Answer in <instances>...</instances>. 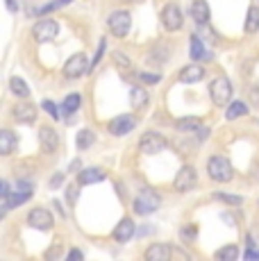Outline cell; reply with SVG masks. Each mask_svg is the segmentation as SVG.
<instances>
[{
	"label": "cell",
	"mask_w": 259,
	"mask_h": 261,
	"mask_svg": "<svg viewBox=\"0 0 259 261\" xmlns=\"http://www.w3.org/2000/svg\"><path fill=\"white\" fill-rule=\"evenodd\" d=\"M77 195H80V189H77V187H73V184H71V187H66V200H68L71 204H75Z\"/></svg>",
	"instance_id": "33"
},
{
	"label": "cell",
	"mask_w": 259,
	"mask_h": 261,
	"mask_svg": "<svg viewBox=\"0 0 259 261\" xmlns=\"http://www.w3.org/2000/svg\"><path fill=\"white\" fill-rule=\"evenodd\" d=\"M148 100H150V95H148L143 89L139 87H132V91H130V105H132V109H143L148 105Z\"/></svg>",
	"instance_id": "21"
},
{
	"label": "cell",
	"mask_w": 259,
	"mask_h": 261,
	"mask_svg": "<svg viewBox=\"0 0 259 261\" xmlns=\"http://www.w3.org/2000/svg\"><path fill=\"white\" fill-rule=\"evenodd\" d=\"M87 66H89L87 55L77 53V55H73L66 64H64V75H66L68 80H75V77H80V75L87 73Z\"/></svg>",
	"instance_id": "8"
},
{
	"label": "cell",
	"mask_w": 259,
	"mask_h": 261,
	"mask_svg": "<svg viewBox=\"0 0 259 261\" xmlns=\"http://www.w3.org/2000/svg\"><path fill=\"white\" fill-rule=\"evenodd\" d=\"M139 80H141L143 84H157L162 77H159L157 73H141V75H139Z\"/></svg>",
	"instance_id": "31"
},
{
	"label": "cell",
	"mask_w": 259,
	"mask_h": 261,
	"mask_svg": "<svg viewBox=\"0 0 259 261\" xmlns=\"http://www.w3.org/2000/svg\"><path fill=\"white\" fill-rule=\"evenodd\" d=\"M16 145H18L16 137H14L9 129H3V132H0V154H5V157H7V154H12Z\"/></svg>",
	"instance_id": "20"
},
{
	"label": "cell",
	"mask_w": 259,
	"mask_h": 261,
	"mask_svg": "<svg viewBox=\"0 0 259 261\" xmlns=\"http://www.w3.org/2000/svg\"><path fill=\"white\" fill-rule=\"evenodd\" d=\"M14 120L16 123H23V125H30V123H34L37 120V107L34 105H30V102H18L16 107H14Z\"/></svg>",
	"instance_id": "12"
},
{
	"label": "cell",
	"mask_w": 259,
	"mask_h": 261,
	"mask_svg": "<svg viewBox=\"0 0 259 261\" xmlns=\"http://www.w3.org/2000/svg\"><path fill=\"white\" fill-rule=\"evenodd\" d=\"M191 16L198 25H205L209 21V7L205 0H196V3L191 5Z\"/></svg>",
	"instance_id": "19"
},
{
	"label": "cell",
	"mask_w": 259,
	"mask_h": 261,
	"mask_svg": "<svg viewBox=\"0 0 259 261\" xmlns=\"http://www.w3.org/2000/svg\"><path fill=\"white\" fill-rule=\"evenodd\" d=\"M259 30V7L252 5L250 9H248V16H246V32L252 34Z\"/></svg>",
	"instance_id": "24"
},
{
	"label": "cell",
	"mask_w": 259,
	"mask_h": 261,
	"mask_svg": "<svg viewBox=\"0 0 259 261\" xmlns=\"http://www.w3.org/2000/svg\"><path fill=\"white\" fill-rule=\"evenodd\" d=\"M207 175L214 179V182H218V184L230 182V179L234 177V168H232L230 159L221 157V154H216V157H209V162H207Z\"/></svg>",
	"instance_id": "1"
},
{
	"label": "cell",
	"mask_w": 259,
	"mask_h": 261,
	"mask_svg": "<svg viewBox=\"0 0 259 261\" xmlns=\"http://www.w3.org/2000/svg\"><path fill=\"white\" fill-rule=\"evenodd\" d=\"M134 127H137V120H134V116H127V114L109 120V132H112L114 137H125V134L132 132Z\"/></svg>",
	"instance_id": "10"
},
{
	"label": "cell",
	"mask_w": 259,
	"mask_h": 261,
	"mask_svg": "<svg viewBox=\"0 0 259 261\" xmlns=\"http://www.w3.org/2000/svg\"><path fill=\"white\" fill-rule=\"evenodd\" d=\"M112 59H114V64H116L118 73H121L123 77H127V75H132V73H134L132 62H130V57H125L123 53H114V55H112Z\"/></svg>",
	"instance_id": "22"
},
{
	"label": "cell",
	"mask_w": 259,
	"mask_h": 261,
	"mask_svg": "<svg viewBox=\"0 0 259 261\" xmlns=\"http://www.w3.org/2000/svg\"><path fill=\"white\" fill-rule=\"evenodd\" d=\"M207 137H209V129H207V127H200V129H198V141H207Z\"/></svg>",
	"instance_id": "37"
},
{
	"label": "cell",
	"mask_w": 259,
	"mask_h": 261,
	"mask_svg": "<svg viewBox=\"0 0 259 261\" xmlns=\"http://www.w3.org/2000/svg\"><path fill=\"white\" fill-rule=\"evenodd\" d=\"M80 166H82V164H80V159H75V162H73V164H71V168H68V170H77Z\"/></svg>",
	"instance_id": "43"
},
{
	"label": "cell",
	"mask_w": 259,
	"mask_h": 261,
	"mask_svg": "<svg viewBox=\"0 0 259 261\" xmlns=\"http://www.w3.org/2000/svg\"><path fill=\"white\" fill-rule=\"evenodd\" d=\"M132 207H134V214L148 216V214H155L157 209L162 207V200H159V195L152 189H146V191H141V193L134 198Z\"/></svg>",
	"instance_id": "2"
},
{
	"label": "cell",
	"mask_w": 259,
	"mask_h": 261,
	"mask_svg": "<svg viewBox=\"0 0 259 261\" xmlns=\"http://www.w3.org/2000/svg\"><path fill=\"white\" fill-rule=\"evenodd\" d=\"M209 95H212L214 105H218V107H223V105L230 102L232 98V84L227 77H216L212 84H209Z\"/></svg>",
	"instance_id": "3"
},
{
	"label": "cell",
	"mask_w": 259,
	"mask_h": 261,
	"mask_svg": "<svg viewBox=\"0 0 259 261\" xmlns=\"http://www.w3.org/2000/svg\"><path fill=\"white\" fill-rule=\"evenodd\" d=\"M205 77V68L200 64H189L180 71V82L184 84H193V82H200Z\"/></svg>",
	"instance_id": "15"
},
{
	"label": "cell",
	"mask_w": 259,
	"mask_h": 261,
	"mask_svg": "<svg viewBox=\"0 0 259 261\" xmlns=\"http://www.w3.org/2000/svg\"><path fill=\"white\" fill-rule=\"evenodd\" d=\"M134 220L132 218H123L121 223L116 225V229H114V241H118V243H127L130 239L134 237Z\"/></svg>",
	"instance_id": "14"
},
{
	"label": "cell",
	"mask_w": 259,
	"mask_h": 261,
	"mask_svg": "<svg viewBox=\"0 0 259 261\" xmlns=\"http://www.w3.org/2000/svg\"><path fill=\"white\" fill-rule=\"evenodd\" d=\"M214 198H216V200H223V202H227V204H241V202H243L241 195H225V193H216Z\"/></svg>",
	"instance_id": "30"
},
{
	"label": "cell",
	"mask_w": 259,
	"mask_h": 261,
	"mask_svg": "<svg viewBox=\"0 0 259 261\" xmlns=\"http://www.w3.org/2000/svg\"><path fill=\"white\" fill-rule=\"evenodd\" d=\"M105 179V170L102 168H84L77 175V184H96Z\"/></svg>",
	"instance_id": "18"
},
{
	"label": "cell",
	"mask_w": 259,
	"mask_h": 261,
	"mask_svg": "<svg viewBox=\"0 0 259 261\" xmlns=\"http://www.w3.org/2000/svg\"><path fill=\"white\" fill-rule=\"evenodd\" d=\"M177 129H182V132H198V129L202 127V123H200V118H182V120H177Z\"/></svg>",
	"instance_id": "26"
},
{
	"label": "cell",
	"mask_w": 259,
	"mask_h": 261,
	"mask_svg": "<svg viewBox=\"0 0 259 261\" xmlns=\"http://www.w3.org/2000/svg\"><path fill=\"white\" fill-rule=\"evenodd\" d=\"M246 259H248V261L259 259V252H257V250H252V248H250V250H248V252H246Z\"/></svg>",
	"instance_id": "38"
},
{
	"label": "cell",
	"mask_w": 259,
	"mask_h": 261,
	"mask_svg": "<svg viewBox=\"0 0 259 261\" xmlns=\"http://www.w3.org/2000/svg\"><path fill=\"white\" fill-rule=\"evenodd\" d=\"M193 234H196V227H193V225H191V227H187V229H182V237H189V239H191Z\"/></svg>",
	"instance_id": "40"
},
{
	"label": "cell",
	"mask_w": 259,
	"mask_h": 261,
	"mask_svg": "<svg viewBox=\"0 0 259 261\" xmlns=\"http://www.w3.org/2000/svg\"><path fill=\"white\" fill-rule=\"evenodd\" d=\"M5 3H7V9H9V12H16V9H18V3H16V0H5Z\"/></svg>",
	"instance_id": "39"
},
{
	"label": "cell",
	"mask_w": 259,
	"mask_h": 261,
	"mask_svg": "<svg viewBox=\"0 0 259 261\" xmlns=\"http://www.w3.org/2000/svg\"><path fill=\"white\" fill-rule=\"evenodd\" d=\"M173 187H175V191H180V193H184V191H191L193 187H196V170H193L191 166H182V170L175 175Z\"/></svg>",
	"instance_id": "11"
},
{
	"label": "cell",
	"mask_w": 259,
	"mask_h": 261,
	"mask_svg": "<svg viewBox=\"0 0 259 261\" xmlns=\"http://www.w3.org/2000/svg\"><path fill=\"white\" fill-rule=\"evenodd\" d=\"M62 179H64L62 175H55V177L50 179V187H53V189H55V187H59V184H62Z\"/></svg>",
	"instance_id": "41"
},
{
	"label": "cell",
	"mask_w": 259,
	"mask_h": 261,
	"mask_svg": "<svg viewBox=\"0 0 259 261\" xmlns=\"http://www.w3.org/2000/svg\"><path fill=\"white\" fill-rule=\"evenodd\" d=\"M218 261H237L239 257V248L237 245H225V248H221L216 254H214Z\"/></svg>",
	"instance_id": "25"
},
{
	"label": "cell",
	"mask_w": 259,
	"mask_h": 261,
	"mask_svg": "<svg viewBox=\"0 0 259 261\" xmlns=\"http://www.w3.org/2000/svg\"><path fill=\"white\" fill-rule=\"evenodd\" d=\"M57 34H59V23L53 21V18H43V21H39L34 25V39H37L39 43L53 41Z\"/></svg>",
	"instance_id": "5"
},
{
	"label": "cell",
	"mask_w": 259,
	"mask_h": 261,
	"mask_svg": "<svg viewBox=\"0 0 259 261\" xmlns=\"http://www.w3.org/2000/svg\"><path fill=\"white\" fill-rule=\"evenodd\" d=\"M248 114V107L243 102H232L230 107H227V114H225V118L227 120H237V118H241V116H246Z\"/></svg>",
	"instance_id": "28"
},
{
	"label": "cell",
	"mask_w": 259,
	"mask_h": 261,
	"mask_svg": "<svg viewBox=\"0 0 259 261\" xmlns=\"http://www.w3.org/2000/svg\"><path fill=\"white\" fill-rule=\"evenodd\" d=\"M9 89H12V91L18 95V98H28V95H30L28 84L23 82L21 77H12V80H9Z\"/></svg>",
	"instance_id": "29"
},
{
	"label": "cell",
	"mask_w": 259,
	"mask_h": 261,
	"mask_svg": "<svg viewBox=\"0 0 259 261\" xmlns=\"http://www.w3.org/2000/svg\"><path fill=\"white\" fill-rule=\"evenodd\" d=\"M105 43H107V41H105V39H102V41H100V46H98L96 57H93V62H91V71L98 66V62H100V57H102V53H105Z\"/></svg>",
	"instance_id": "35"
},
{
	"label": "cell",
	"mask_w": 259,
	"mask_h": 261,
	"mask_svg": "<svg viewBox=\"0 0 259 261\" xmlns=\"http://www.w3.org/2000/svg\"><path fill=\"white\" fill-rule=\"evenodd\" d=\"M80 102H82V95H80V93L66 95V100H64V105H62V112L66 114V116H71L73 112H77V109H80Z\"/></svg>",
	"instance_id": "23"
},
{
	"label": "cell",
	"mask_w": 259,
	"mask_h": 261,
	"mask_svg": "<svg viewBox=\"0 0 259 261\" xmlns=\"http://www.w3.org/2000/svg\"><path fill=\"white\" fill-rule=\"evenodd\" d=\"M107 25H109V32H112L114 37L123 39V37H127L130 28H132V16H130L127 12H114L112 16H109Z\"/></svg>",
	"instance_id": "4"
},
{
	"label": "cell",
	"mask_w": 259,
	"mask_h": 261,
	"mask_svg": "<svg viewBox=\"0 0 259 261\" xmlns=\"http://www.w3.org/2000/svg\"><path fill=\"white\" fill-rule=\"evenodd\" d=\"M28 225L30 227H34V229L46 232V229L53 227V216H50V212H46V209L37 207V209H32V212L28 214Z\"/></svg>",
	"instance_id": "9"
},
{
	"label": "cell",
	"mask_w": 259,
	"mask_h": 261,
	"mask_svg": "<svg viewBox=\"0 0 259 261\" xmlns=\"http://www.w3.org/2000/svg\"><path fill=\"white\" fill-rule=\"evenodd\" d=\"M164 148H166V139L157 132H146L141 137V141H139V150H141L143 154H157V152H162Z\"/></svg>",
	"instance_id": "6"
},
{
	"label": "cell",
	"mask_w": 259,
	"mask_h": 261,
	"mask_svg": "<svg viewBox=\"0 0 259 261\" xmlns=\"http://www.w3.org/2000/svg\"><path fill=\"white\" fill-rule=\"evenodd\" d=\"M57 254H59V248H55V250H48V254H46V257L50 259V257H57Z\"/></svg>",
	"instance_id": "42"
},
{
	"label": "cell",
	"mask_w": 259,
	"mask_h": 261,
	"mask_svg": "<svg viewBox=\"0 0 259 261\" xmlns=\"http://www.w3.org/2000/svg\"><path fill=\"white\" fill-rule=\"evenodd\" d=\"M93 143H96V134H93L91 129H82V132L77 134V148H80V150L91 148Z\"/></svg>",
	"instance_id": "27"
},
{
	"label": "cell",
	"mask_w": 259,
	"mask_h": 261,
	"mask_svg": "<svg viewBox=\"0 0 259 261\" xmlns=\"http://www.w3.org/2000/svg\"><path fill=\"white\" fill-rule=\"evenodd\" d=\"M146 259L148 261H168L171 259V248L166 243H152L146 250Z\"/></svg>",
	"instance_id": "16"
},
{
	"label": "cell",
	"mask_w": 259,
	"mask_h": 261,
	"mask_svg": "<svg viewBox=\"0 0 259 261\" xmlns=\"http://www.w3.org/2000/svg\"><path fill=\"white\" fill-rule=\"evenodd\" d=\"M43 109H46L48 114H50V116L55 118V120H59V107L55 102H50V100H46V102H43Z\"/></svg>",
	"instance_id": "32"
},
{
	"label": "cell",
	"mask_w": 259,
	"mask_h": 261,
	"mask_svg": "<svg viewBox=\"0 0 259 261\" xmlns=\"http://www.w3.org/2000/svg\"><path fill=\"white\" fill-rule=\"evenodd\" d=\"M39 141H41V150L43 152H55L59 145V139H57V132L53 127H41L39 129Z\"/></svg>",
	"instance_id": "13"
},
{
	"label": "cell",
	"mask_w": 259,
	"mask_h": 261,
	"mask_svg": "<svg viewBox=\"0 0 259 261\" xmlns=\"http://www.w3.org/2000/svg\"><path fill=\"white\" fill-rule=\"evenodd\" d=\"M66 3H71V0H55V3L46 5V7H43L39 14H48V12H53V9H57V7H62V5H66Z\"/></svg>",
	"instance_id": "34"
},
{
	"label": "cell",
	"mask_w": 259,
	"mask_h": 261,
	"mask_svg": "<svg viewBox=\"0 0 259 261\" xmlns=\"http://www.w3.org/2000/svg\"><path fill=\"white\" fill-rule=\"evenodd\" d=\"M68 261H82V252L80 250H71L68 252Z\"/></svg>",
	"instance_id": "36"
},
{
	"label": "cell",
	"mask_w": 259,
	"mask_h": 261,
	"mask_svg": "<svg viewBox=\"0 0 259 261\" xmlns=\"http://www.w3.org/2000/svg\"><path fill=\"white\" fill-rule=\"evenodd\" d=\"M191 59L193 62H202V59H212V53L205 50V41L198 34L191 37Z\"/></svg>",
	"instance_id": "17"
},
{
	"label": "cell",
	"mask_w": 259,
	"mask_h": 261,
	"mask_svg": "<svg viewBox=\"0 0 259 261\" xmlns=\"http://www.w3.org/2000/svg\"><path fill=\"white\" fill-rule=\"evenodd\" d=\"M162 23H164V28H166L168 32L180 30L184 25V16H182L180 7H177V5H166V7L162 9Z\"/></svg>",
	"instance_id": "7"
}]
</instances>
